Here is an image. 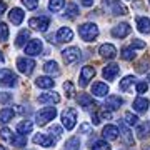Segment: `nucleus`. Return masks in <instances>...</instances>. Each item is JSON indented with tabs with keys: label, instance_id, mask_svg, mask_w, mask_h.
<instances>
[{
	"label": "nucleus",
	"instance_id": "nucleus-54",
	"mask_svg": "<svg viewBox=\"0 0 150 150\" xmlns=\"http://www.w3.org/2000/svg\"><path fill=\"white\" fill-rule=\"evenodd\" d=\"M0 150H5V147H2V145H0Z\"/></svg>",
	"mask_w": 150,
	"mask_h": 150
},
{
	"label": "nucleus",
	"instance_id": "nucleus-44",
	"mask_svg": "<svg viewBox=\"0 0 150 150\" xmlns=\"http://www.w3.org/2000/svg\"><path fill=\"white\" fill-rule=\"evenodd\" d=\"M147 88H149V83L147 82H139L137 83V93H145Z\"/></svg>",
	"mask_w": 150,
	"mask_h": 150
},
{
	"label": "nucleus",
	"instance_id": "nucleus-3",
	"mask_svg": "<svg viewBox=\"0 0 150 150\" xmlns=\"http://www.w3.org/2000/svg\"><path fill=\"white\" fill-rule=\"evenodd\" d=\"M77 123V110L75 108H65L62 112V125L67 130H72Z\"/></svg>",
	"mask_w": 150,
	"mask_h": 150
},
{
	"label": "nucleus",
	"instance_id": "nucleus-4",
	"mask_svg": "<svg viewBox=\"0 0 150 150\" xmlns=\"http://www.w3.org/2000/svg\"><path fill=\"white\" fill-rule=\"evenodd\" d=\"M17 69L18 72L23 75H30L35 69V60H32L30 57H20L17 60Z\"/></svg>",
	"mask_w": 150,
	"mask_h": 150
},
{
	"label": "nucleus",
	"instance_id": "nucleus-28",
	"mask_svg": "<svg viewBox=\"0 0 150 150\" xmlns=\"http://www.w3.org/2000/svg\"><path fill=\"white\" fill-rule=\"evenodd\" d=\"M32 129H33V123L30 122V120H23V122H20L17 125V134H20V135L30 134Z\"/></svg>",
	"mask_w": 150,
	"mask_h": 150
},
{
	"label": "nucleus",
	"instance_id": "nucleus-10",
	"mask_svg": "<svg viewBox=\"0 0 150 150\" xmlns=\"http://www.w3.org/2000/svg\"><path fill=\"white\" fill-rule=\"evenodd\" d=\"M93 77H95V69H93V67H90V65L82 67V70H80V80H79L80 87H87V85H88V82H90Z\"/></svg>",
	"mask_w": 150,
	"mask_h": 150
},
{
	"label": "nucleus",
	"instance_id": "nucleus-41",
	"mask_svg": "<svg viewBox=\"0 0 150 150\" xmlns=\"http://www.w3.org/2000/svg\"><path fill=\"white\" fill-rule=\"evenodd\" d=\"M0 137L4 140H12V130L4 127V129H0Z\"/></svg>",
	"mask_w": 150,
	"mask_h": 150
},
{
	"label": "nucleus",
	"instance_id": "nucleus-13",
	"mask_svg": "<svg viewBox=\"0 0 150 150\" xmlns=\"http://www.w3.org/2000/svg\"><path fill=\"white\" fill-rule=\"evenodd\" d=\"M132 32V27H130L129 23H118V25H115V27L112 28V37L115 38H125L129 33Z\"/></svg>",
	"mask_w": 150,
	"mask_h": 150
},
{
	"label": "nucleus",
	"instance_id": "nucleus-24",
	"mask_svg": "<svg viewBox=\"0 0 150 150\" xmlns=\"http://www.w3.org/2000/svg\"><path fill=\"white\" fill-rule=\"evenodd\" d=\"M13 115H15V110L10 107H5V108H2L0 110V123L2 125H5V123H8L13 118Z\"/></svg>",
	"mask_w": 150,
	"mask_h": 150
},
{
	"label": "nucleus",
	"instance_id": "nucleus-27",
	"mask_svg": "<svg viewBox=\"0 0 150 150\" xmlns=\"http://www.w3.org/2000/svg\"><path fill=\"white\" fill-rule=\"evenodd\" d=\"M149 135H150V120L137 125V137H139L140 140L145 139V137H149Z\"/></svg>",
	"mask_w": 150,
	"mask_h": 150
},
{
	"label": "nucleus",
	"instance_id": "nucleus-14",
	"mask_svg": "<svg viewBox=\"0 0 150 150\" xmlns=\"http://www.w3.org/2000/svg\"><path fill=\"white\" fill-rule=\"evenodd\" d=\"M55 38H57V42H60V43L70 42V40L74 38V32H72L70 27H60L57 35H55Z\"/></svg>",
	"mask_w": 150,
	"mask_h": 150
},
{
	"label": "nucleus",
	"instance_id": "nucleus-53",
	"mask_svg": "<svg viewBox=\"0 0 150 150\" xmlns=\"http://www.w3.org/2000/svg\"><path fill=\"white\" fill-rule=\"evenodd\" d=\"M4 60H5V57H4V54H2V52H0V64H2Z\"/></svg>",
	"mask_w": 150,
	"mask_h": 150
},
{
	"label": "nucleus",
	"instance_id": "nucleus-23",
	"mask_svg": "<svg viewBox=\"0 0 150 150\" xmlns=\"http://www.w3.org/2000/svg\"><path fill=\"white\" fill-rule=\"evenodd\" d=\"M35 85L38 88H52L55 85V80L52 77H47V75H43V77H37V80H35Z\"/></svg>",
	"mask_w": 150,
	"mask_h": 150
},
{
	"label": "nucleus",
	"instance_id": "nucleus-50",
	"mask_svg": "<svg viewBox=\"0 0 150 150\" xmlns=\"http://www.w3.org/2000/svg\"><path fill=\"white\" fill-rule=\"evenodd\" d=\"M5 10H7V4H5V2H2V0H0V17H2L4 13H5Z\"/></svg>",
	"mask_w": 150,
	"mask_h": 150
},
{
	"label": "nucleus",
	"instance_id": "nucleus-26",
	"mask_svg": "<svg viewBox=\"0 0 150 150\" xmlns=\"http://www.w3.org/2000/svg\"><path fill=\"white\" fill-rule=\"evenodd\" d=\"M137 28H139L140 33H150V18L139 17L137 18Z\"/></svg>",
	"mask_w": 150,
	"mask_h": 150
},
{
	"label": "nucleus",
	"instance_id": "nucleus-49",
	"mask_svg": "<svg viewBox=\"0 0 150 150\" xmlns=\"http://www.w3.org/2000/svg\"><path fill=\"white\" fill-rule=\"evenodd\" d=\"M92 123H93V125H98V123H100V118H98V113H92Z\"/></svg>",
	"mask_w": 150,
	"mask_h": 150
},
{
	"label": "nucleus",
	"instance_id": "nucleus-42",
	"mask_svg": "<svg viewBox=\"0 0 150 150\" xmlns=\"http://www.w3.org/2000/svg\"><path fill=\"white\" fill-rule=\"evenodd\" d=\"M64 90L67 92V97L74 95V85H72V82H69V80L65 82V83H64Z\"/></svg>",
	"mask_w": 150,
	"mask_h": 150
},
{
	"label": "nucleus",
	"instance_id": "nucleus-25",
	"mask_svg": "<svg viewBox=\"0 0 150 150\" xmlns=\"http://www.w3.org/2000/svg\"><path fill=\"white\" fill-rule=\"evenodd\" d=\"M43 72L48 75H59L60 74V69H59V64L55 60H48L43 64Z\"/></svg>",
	"mask_w": 150,
	"mask_h": 150
},
{
	"label": "nucleus",
	"instance_id": "nucleus-9",
	"mask_svg": "<svg viewBox=\"0 0 150 150\" xmlns=\"http://www.w3.org/2000/svg\"><path fill=\"white\" fill-rule=\"evenodd\" d=\"M32 140H33V144L40 145V147H54L57 144V139H54L52 135H48V134H35Z\"/></svg>",
	"mask_w": 150,
	"mask_h": 150
},
{
	"label": "nucleus",
	"instance_id": "nucleus-40",
	"mask_svg": "<svg viewBox=\"0 0 150 150\" xmlns=\"http://www.w3.org/2000/svg\"><path fill=\"white\" fill-rule=\"evenodd\" d=\"M23 7H27V10H35L38 7V0H22Z\"/></svg>",
	"mask_w": 150,
	"mask_h": 150
},
{
	"label": "nucleus",
	"instance_id": "nucleus-39",
	"mask_svg": "<svg viewBox=\"0 0 150 150\" xmlns=\"http://www.w3.org/2000/svg\"><path fill=\"white\" fill-rule=\"evenodd\" d=\"M7 38H8V27L7 23L0 22V42H5Z\"/></svg>",
	"mask_w": 150,
	"mask_h": 150
},
{
	"label": "nucleus",
	"instance_id": "nucleus-47",
	"mask_svg": "<svg viewBox=\"0 0 150 150\" xmlns=\"http://www.w3.org/2000/svg\"><path fill=\"white\" fill-rule=\"evenodd\" d=\"M13 72H12L10 69H0V82L4 80V79H7L8 75H12Z\"/></svg>",
	"mask_w": 150,
	"mask_h": 150
},
{
	"label": "nucleus",
	"instance_id": "nucleus-16",
	"mask_svg": "<svg viewBox=\"0 0 150 150\" xmlns=\"http://www.w3.org/2000/svg\"><path fill=\"white\" fill-rule=\"evenodd\" d=\"M123 103V98L118 95H108L105 100V110H117Z\"/></svg>",
	"mask_w": 150,
	"mask_h": 150
},
{
	"label": "nucleus",
	"instance_id": "nucleus-38",
	"mask_svg": "<svg viewBox=\"0 0 150 150\" xmlns=\"http://www.w3.org/2000/svg\"><path fill=\"white\" fill-rule=\"evenodd\" d=\"M92 150H110V144L107 140H97L95 144L92 145Z\"/></svg>",
	"mask_w": 150,
	"mask_h": 150
},
{
	"label": "nucleus",
	"instance_id": "nucleus-12",
	"mask_svg": "<svg viewBox=\"0 0 150 150\" xmlns=\"http://www.w3.org/2000/svg\"><path fill=\"white\" fill-rule=\"evenodd\" d=\"M118 74H120V67H118L117 64H108V65H105L103 70H102V75H103L105 80H115Z\"/></svg>",
	"mask_w": 150,
	"mask_h": 150
},
{
	"label": "nucleus",
	"instance_id": "nucleus-17",
	"mask_svg": "<svg viewBox=\"0 0 150 150\" xmlns=\"http://www.w3.org/2000/svg\"><path fill=\"white\" fill-rule=\"evenodd\" d=\"M149 105H150V102H149V98H145V97H139V98H135L134 100V110L137 113H145L147 110H149Z\"/></svg>",
	"mask_w": 150,
	"mask_h": 150
},
{
	"label": "nucleus",
	"instance_id": "nucleus-32",
	"mask_svg": "<svg viewBox=\"0 0 150 150\" xmlns=\"http://www.w3.org/2000/svg\"><path fill=\"white\" fill-rule=\"evenodd\" d=\"M10 142H12L13 147H25V145H27V137H25V135H20V134H15L12 137Z\"/></svg>",
	"mask_w": 150,
	"mask_h": 150
},
{
	"label": "nucleus",
	"instance_id": "nucleus-19",
	"mask_svg": "<svg viewBox=\"0 0 150 150\" xmlns=\"http://www.w3.org/2000/svg\"><path fill=\"white\" fill-rule=\"evenodd\" d=\"M8 18L13 25H20L22 22H23V10L18 8V7H13L10 12H8Z\"/></svg>",
	"mask_w": 150,
	"mask_h": 150
},
{
	"label": "nucleus",
	"instance_id": "nucleus-43",
	"mask_svg": "<svg viewBox=\"0 0 150 150\" xmlns=\"http://www.w3.org/2000/svg\"><path fill=\"white\" fill-rule=\"evenodd\" d=\"M48 134H55V139H59L60 135H62V129H60L59 125H52L48 129Z\"/></svg>",
	"mask_w": 150,
	"mask_h": 150
},
{
	"label": "nucleus",
	"instance_id": "nucleus-36",
	"mask_svg": "<svg viewBox=\"0 0 150 150\" xmlns=\"http://www.w3.org/2000/svg\"><path fill=\"white\" fill-rule=\"evenodd\" d=\"M17 80H18V77H17L15 74H12V75H8L7 79H4V80L0 82V85L2 87H15Z\"/></svg>",
	"mask_w": 150,
	"mask_h": 150
},
{
	"label": "nucleus",
	"instance_id": "nucleus-35",
	"mask_svg": "<svg viewBox=\"0 0 150 150\" xmlns=\"http://www.w3.org/2000/svg\"><path fill=\"white\" fill-rule=\"evenodd\" d=\"M123 122H125V125H139V117L134 115L132 112H125V115H123Z\"/></svg>",
	"mask_w": 150,
	"mask_h": 150
},
{
	"label": "nucleus",
	"instance_id": "nucleus-29",
	"mask_svg": "<svg viewBox=\"0 0 150 150\" xmlns=\"http://www.w3.org/2000/svg\"><path fill=\"white\" fill-rule=\"evenodd\" d=\"M28 38H30V32H28V30H22V32L17 35L15 45H17V47H25Z\"/></svg>",
	"mask_w": 150,
	"mask_h": 150
},
{
	"label": "nucleus",
	"instance_id": "nucleus-55",
	"mask_svg": "<svg viewBox=\"0 0 150 150\" xmlns=\"http://www.w3.org/2000/svg\"><path fill=\"white\" fill-rule=\"evenodd\" d=\"M149 80H150V74H149Z\"/></svg>",
	"mask_w": 150,
	"mask_h": 150
},
{
	"label": "nucleus",
	"instance_id": "nucleus-46",
	"mask_svg": "<svg viewBox=\"0 0 150 150\" xmlns=\"http://www.w3.org/2000/svg\"><path fill=\"white\" fill-rule=\"evenodd\" d=\"M132 48H145V42H142V40H139V38H134L132 40Z\"/></svg>",
	"mask_w": 150,
	"mask_h": 150
},
{
	"label": "nucleus",
	"instance_id": "nucleus-6",
	"mask_svg": "<svg viewBox=\"0 0 150 150\" xmlns=\"http://www.w3.org/2000/svg\"><path fill=\"white\" fill-rule=\"evenodd\" d=\"M28 25L33 28V30H38V32H45L50 25V18L48 17H32L28 20Z\"/></svg>",
	"mask_w": 150,
	"mask_h": 150
},
{
	"label": "nucleus",
	"instance_id": "nucleus-15",
	"mask_svg": "<svg viewBox=\"0 0 150 150\" xmlns=\"http://www.w3.org/2000/svg\"><path fill=\"white\" fill-rule=\"evenodd\" d=\"M120 135H122V140H123L127 145H135L134 134L130 132L129 125H125V122H120Z\"/></svg>",
	"mask_w": 150,
	"mask_h": 150
},
{
	"label": "nucleus",
	"instance_id": "nucleus-56",
	"mask_svg": "<svg viewBox=\"0 0 150 150\" xmlns=\"http://www.w3.org/2000/svg\"><path fill=\"white\" fill-rule=\"evenodd\" d=\"M149 4H150V0H149Z\"/></svg>",
	"mask_w": 150,
	"mask_h": 150
},
{
	"label": "nucleus",
	"instance_id": "nucleus-52",
	"mask_svg": "<svg viewBox=\"0 0 150 150\" xmlns=\"http://www.w3.org/2000/svg\"><path fill=\"white\" fill-rule=\"evenodd\" d=\"M80 4L83 7H92L93 5V0H80Z\"/></svg>",
	"mask_w": 150,
	"mask_h": 150
},
{
	"label": "nucleus",
	"instance_id": "nucleus-1",
	"mask_svg": "<svg viewBox=\"0 0 150 150\" xmlns=\"http://www.w3.org/2000/svg\"><path fill=\"white\" fill-rule=\"evenodd\" d=\"M79 35L85 42H93L98 37V27L93 22H85V23H82L80 27H79Z\"/></svg>",
	"mask_w": 150,
	"mask_h": 150
},
{
	"label": "nucleus",
	"instance_id": "nucleus-30",
	"mask_svg": "<svg viewBox=\"0 0 150 150\" xmlns=\"http://www.w3.org/2000/svg\"><path fill=\"white\" fill-rule=\"evenodd\" d=\"M64 150H80V139H79V137H70V139L65 142Z\"/></svg>",
	"mask_w": 150,
	"mask_h": 150
},
{
	"label": "nucleus",
	"instance_id": "nucleus-20",
	"mask_svg": "<svg viewBox=\"0 0 150 150\" xmlns=\"http://www.w3.org/2000/svg\"><path fill=\"white\" fill-rule=\"evenodd\" d=\"M118 127H115V125H105L102 130V135L105 140H115L118 139Z\"/></svg>",
	"mask_w": 150,
	"mask_h": 150
},
{
	"label": "nucleus",
	"instance_id": "nucleus-2",
	"mask_svg": "<svg viewBox=\"0 0 150 150\" xmlns=\"http://www.w3.org/2000/svg\"><path fill=\"white\" fill-rule=\"evenodd\" d=\"M55 117H57V108L55 107H43L35 113V122H37L38 127H43L50 120H54Z\"/></svg>",
	"mask_w": 150,
	"mask_h": 150
},
{
	"label": "nucleus",
	"instance_id": "nucleus-34",
	"mask_svg": "<svg viewBox=\"0 0 150 150\" xmlns=\"http://www.w3.org/2000/svg\"><path fill=\"white\" fill-rule=\"evenodd\" d=\"M65 15L69 17H77L79 15V5L75 2H69L67 7H65Z\"/></svg>",
	"mask_w": 150,
	"mask_h": 150
},
{
	"label": "nucleus",
	"instance_id": "nucleus-7",
	"mask_svg": "<svg viewBox=\"0 0 150 150\" xmlns=\"http://www.w3.org/2000/svg\"><path fill=\"white\" fill-rule=\"evenodd\" d=\"M80 54L82 52H80L79 47H69V48H65L64 52H62V57H64V60H65L67 65H72L80 59Z\"/></svg>",
	"mask_w": 150,
	"mask_h": 150
},
{
	"label": "nucleus",
	"instance_id": "nucleus-33",
	"mask_svg": "<svg viewBox=\"0 0 150 150\" xmlns=\"http://www.w3.org/2000/svg\"><path fill=\"white\" fill-rule=\"evenodd\" d=\"M120 57H122V60H127V62H130V60L135 59V50H134L132 47H125V48H122Z\"/></svg>",
	"mask_w": 150,
	"mask_h": 150
},
{
	"label": "nucleus",
	"instance_id": "nucleus-8",
	"mask_svg": "<svg viewBox=\"0 0 150 150\" xmlns=\"http://www.w3.org/2000/svg\"><path fill=\"white\" fill-rule=\"evenodd\" d=\"M42 40H38V38H32L30 42L25 45V57H35V55H40V52H42Z\"/></svg>",
	"mask_w": 150,
	"mask_h": 150
},
{
	"label": "nucleus",
	"instance_id": "nucleus-21",
	"mask_svg": "<svg viewBox=\"0 0 150 150\" xmlns=\"http://www.w3.org/2000/svg\"><path fill=\"white\" fill-rule=\"evenodd\" d=\"M38 102L40 103H59L60 95L57 92H47V93H42L38 97Z\"/></svg>",
	"mask_w": 150,
	"mask_h": 150
},
{
	"label": "nucleus",
	"instance_id": "nucleus-5",
	"mask_svg": "<svg viewBox=\"0 0 150 150\" xmlns=\"http://www.w3.org/2000/svg\"><path fill=\"white\" fill-rule=\"evenodd\" d=\"M103 5L107 7L108 5V8H110V13L112 15H127V7L123 5L120 0H105L103 2Z\"/></svg>",
	"mask_w": 150,
	"mask_h": 150
},
{
	"label": "nucleus",
	"instance_id": "nucleus-31",
	"mask_svg": "<svg viewBox=\"0 0 150 150\" xmlns=\"http://www.w3.org/2000/svg\"><path fill=\"white\" fill-rule=\"evenodd\" d=\"M65 7V0H48V10L50 12H60Z\"/></svg>",
	"mask_w": 150,
	"mask_h": 150
},
{
	"label": "nucleus",
	"instance_id": "nucleus-22",
	"mask_svg": "<svg viewBox=\"0 0 150 150\" xmlns=\"http://www.w3.org/2000/svg\"><path fill=\"white\" fill-rule=\"evenodd\" d=\"M77 102H79V105H80L82 108H85V110H88V108H92V107H97V103L93 102V98H92L88 93H80V97L77 98Z\"/></svg>",
	"mask_w": 150,
	"mask_h": 150
},
{
	"label": "nucleus",
	"instance_id": "nucleus-37",
	"mask_svg": "<svg viewBox=\"0 0 150 150\" xmlns=\"http://www.w3.org/2000/svg\"><path fill=\"white\" fill-rule=\"evenodd\" d=\"M134 82H135V77H134V75H127V77H125V79L120 82V90H122V92H127V90H129V87L132 85Z\"/></svg>",
	"mask_w": 150,
	"mask_h": 150
},
{
	"label": "nucleus",
	"instance_id": "nucleus-18",
	"mask_svg": "<svg viewBox=\"0 0 150 150\" xmlns=\"http://www.w3.org/2000/svg\"><path fill=\"white\" fill-rule=\"evenodd\" d=\"M108 85L107 83H103V82H95L93 85H92V93L95 97H107L108 93Z\"/></svg>",
	"mask_w": 150,
	"mask_h": 150
},
{
	"label": "nucleus",
	"instance_id": "nucleus-11",
	"mask_svg": "<svg viewBox=\"0 0 150 150\" xmlns=\"http://www.w3.org/2000/svg\"><path fill=\"white\" fill-rule=\"evenodd\" d=\"M98 54H100V57H103V59L112 60V59L117 57V48L113 47L112 43H102V45L98 47Z\"/></svg>",
	"mask_w": 150,
	"mask_h": 150
},
{
	"label": "nucleus",
	"instance_id": "nucleus-45",
	"mask_svg": "<svg viewBox=\"0 0 150 150\" xmlns=\"http://www.w3.org/2000/svg\"><path fill=\"white\" fill-rule=\"evenodd\" d=\"M92 132V125H88V123H82L80 129H79V134H90Z\"/></svg>",
	"mask_w": 150,
	"mask_h": 150
},
{
	"label": "nucleus",
	"instance_id": "nucleus-51",
	"mask_svg": "<svg viewBox=\"0 0 150 150\" xmlns=\"http://www.w3.org/2000/svg\"><path fill=\"white\" fill-rule=\"evenodd\" d=\"M8 100H10V93H5V95L0 97V102H2V103H7Z\"/></svg>",
	"mask_w": 150,
	"mask_h": 150
},
{
	"label": "nucleus",
	"instance_id": "nucleus-48",
	"mask_svg": "<svg viewBox=\"0 0 150 150\" xmlns=\"http://www.w3.org/2000/svg\"><path fill=\"white\" fill-rule=\"evenodd\" d=\"M110 117H112V113L107 112V110H102V112L98 113V118H100V122H102V120H110Z\"/></svg>",
	"mask_w": 150,
	"mask_h": 150
}]
</instances>
